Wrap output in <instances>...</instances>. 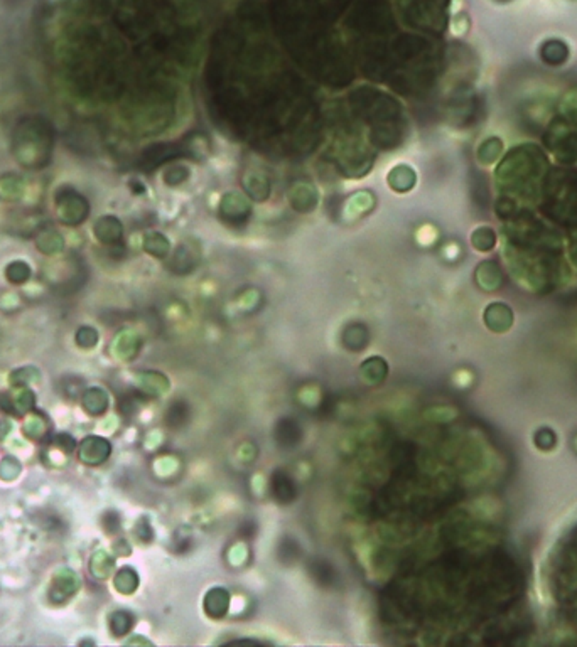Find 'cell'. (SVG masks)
<instances>
[{
    "label": "cell",
    "mask_w": 577,
    "mask_h": 647,
    "mask_svg": "<svg viewBox=\"0 0 577 647\" xmlns=\"http://www.w3.org/2000/svg\"><path fill=\"white\" fill-rule=\"evenodd\" d=\"M203 607L208 617H211V619H221V617L227 614L228 608H230V593H228L227 588L215 586V588H211L204 595Z\"/></svg>",
    "instance_id": "obj_1"
},
{
    "label": "cell",
    "mask_w": 577,
    "mask_h": 647,
    "mask_svg": "<svg viewBox=\"0 0 577 647\" xmlns=\"http://www.w3.org/2000/svg\"><path fill=\"white\" fill-rule=\"evenodd\" d=\"M415 180H417V176H415V171L408 165H397L393 167L390 172H388L387 182L388 186L392 187V191L395 193H407L410 191L412 187L415 186Z\"/></svg>",
    "instance_id": "obj_2"
},
{
    "label": "cell",
    "mask_w": 577,
    "mask_h": 647,
    "mask_svg": "<svg viewBox=\"0 0 577 647\" xmlns=\"http://www.w3.org/2000/svg\"><path fill=\"white\" fill-rule=\"evenodd\" d=\"M387 361L378 356L366 359L365 363L361 364V368H359V374H361V379L366 385H380V383L387 378Z\"/></svg>",
    "instance_id": "obj_3"
},
{
    "label": "cell",
    "mask_w": 577,
    "mask_h": 647,
    "mask_svg": "<svg viewBox=\"0 0 577 647\" xmlns=\"http://www.w3.org/2000/svg\"><path fill=\"white\" fill-rule=\"evenodd\" d=\"M110 454V443L103 438H88L83 442V457L85 462L88 464H100Z\"/></svg>",
    "instance_id": "obj_4"
},
{
    "label": "cell",
    "mask_w": 577,
    "mask_h": 647,
    "mask_svg": "<svg viewBox=\"0 0 577 647\" xmlns=\"http://www.w3.org/2000/svg\"><path fill=\"white\" fill-rule=\"evenodd\" d=\"M368 339H370L368 330H366V327L361 326V324H351V326H348L343 332L344 348H348L353 352L361 351V349L368 344Z\"/></svg>",
    "instance_id": "obj_5"
},
{
    "label": "cell",
    "mask_w": 577,
    "mask_h": 647,
    "mask_svg": "<svg viewBox=\"0 0 577 647\" xmlns=\"http://www.w3.org/2000/svg\"><path fill=\"white\" fill-rule=\"evenodd\" d=\"M221 213L228 218L243 216V214L249 213V204H246L245 199L237 194H227L221 202Z\"/></svg>",
    "instance_id": "obj_6"
},
{
    "label": "cell",
    "mask_w": 577,
    "mask_h": 647,
    "mask_svg": "<svg viewBox=\"0 0 577 647\" xmlns=\"http://www.w3.org/2000/svg\"><path fill=\"white\" fill-rule=\"evenodd\" d=\"M144 248L147 253L154 255L156 258H166L167 253H169V240L160 235V233H154V235H149L145 238Z\"/></svg>",
    "instance_id": "obj_7"
},
{
    "label": "cell",
    "mask_w": 577,
    "mask_h": 647,
    "mask_svg": "<svg viewBox=\"0 0 577 647\" xmlns=\"http://www.w3.org/2000/svg\"><path fill=\"white\" fill-rule=\"evenodd\" d=\"M115 586L122 593L129 595L138 586V577L132 568H122L115 577Z\"/></svg>",
    "instance_id": "obj_8"
},
{
    "label": "cell",
    "mask_w": 577,
    "mask_h": 647,
    "mask_svg": "<svg viewBox=\"0 0 577 647\" xmlns=\"http://www.w3.org/2000/svg\"><path fill=\"white\" fill-rule=\"evenodd\" d=\"M291 198H292V206H294V208H297V206L301 204V201H304L302 202V211L311 209L314 204H317V194L314 193L313 187H309V186L294 187V193H292Z\"/></svg>",
    "instance_id": "obj_9"
},
{
    "label": "cell",
    "mask_w": 577,
    "mask_h": 647,
    "mask_svg": "<svg viewBox=\"0 0 577 647\" xmlns=\"http://www.w3.org/2000/svg\"><path fill=\"white\" fill-rule=\"evenodd\" d=\"M273 496L280 502H291L294 498V485L286 476H273Z\"/></svg>",
    "instance_id": "obj_10"
},
{
    "label": "cell",
    "mask_w": 577,
    "mask_h": 647,
    "mask_svg": "<svg viewBox=\"0 0 577 647\" xmlns=\"http://www.w3.org/2000/svg\"><path fill=\"white\" fill-rule=\"evenodd\" d=\"M245 187H246V193L252 195L253 199H258V201H260V199H265V195L262 194V191H264V193L269 195L267 179L262 178V176H258V174L246 176V178H245Z\"/></svg>",
    "instance_id": "obj_11"
},
{
    "label": "cell",
    "mask_w": 577,
    "mask_h": 647,
    "mask_svg": "<svg viewBox=\"0 0 577 647\" xmlns=\"http://www.w3.org/2000/svg\"><path fill=\"white\" fill-rule=\"evenodd\" d=\"M92 403H95L92 408L88 410L90 413H103L108 406V396L105 394L103 390H90L88 393L85 394V406H90Z\"/></svg>",
    "instance_id": "obj_12"
},
{
    "label": "cell",
    "mask_w": 577,
    "mask_h": 647,
    "mask_svg": "<svg viewBox=\"0 0 577 647\" xmlns=\"http://www.w3.org/2000/svg\"><path fill=\"white\" fill-rule=\"evenodd\" d=\"M132 626H134V617L130 615L129 612H115V614L112 615L110 627L115 635L127 634Z\"/></svg>",
    "instance_id": "obj_13"
},
{
    "label": "cell",
    "mask_w": 577,
    "mask_h": 647,
    "mask_svg": "<svg viewBox=\"0 0 577 647\" xmlns=\"http://www.w3.org/2000/svg\"><path fill=\"white\" fill-rule=\"evenodd\" d=\"M473 244L478 250H490L494 244V235L490 228H479L473 235Z\"/></svg>",
    "instance_id": "obj_14"
}]
</instances>
